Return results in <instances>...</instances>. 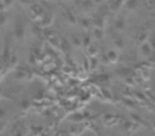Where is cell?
Wrapping results in <instances>:
<instances>
[{
    "label": "cell",
    "mask_w": 155,
    "mask_h": 136,
    "mask_svg": "<svg viewBox=\"0 0 155 136\" xmlns=\"http://www.w3.org/2000/svg\"><path fill=\"white\" fill-rule=\"evenodd\" d=\"M149 43H150L151 48H153V49H155V33H153V34L151 35L150 41H149Z\"/></svg>",
    "instance_id": "1"
}]
</instances>
